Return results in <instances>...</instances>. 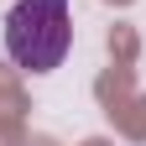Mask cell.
I'll use <instances>...</instances> for the list:
<instances>
[{"mask_svg": "<svg viewBox=\"0 0 146 146\" xmlns=\"http://www.w3.org/2000/svg\"><path fill=\"white\" fill-rule=\"evenodd\" d=\"M73 47V0H16L5 16V58L26 73L63 68Z\"/></svg>", "mask_w": 146, "mask_h": 146, "instance_id": "6da1fadb", "label": "cell"}]
</instances>
